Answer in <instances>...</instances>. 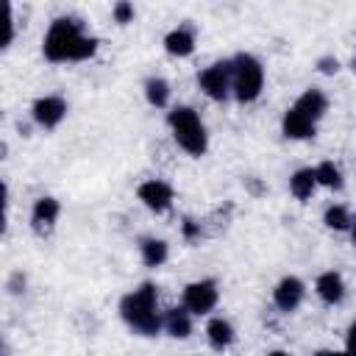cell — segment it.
<instances>
[{
    "mask_svg": "<svg viewBox=\"0 0 356 356\" xmlns=\"http://www.w3.org/2000/svg\"><path fill=\"white\" fill-rule=\"evenodd\" d=\"M95 50H97V39L86 36L75 17L53 19L47 33H44V44H42L44 58L53 61V64H58V61H83V58H92Z\"/></svg>",
    "mask_w": 356,
    "mask_h": 356,
    "instance_id": "6da1fadb",
    "label": "cell"
},
{
    "mask_svg": "<svg viewBox=\"0 0 356 356\" xmlns=\"http://www.w3.org/2000/svg\"><path fill=\"white\" fill-rule=\"evenodd\" d=\"M156 300H159V292L150 281H145L139 289L128 292L120 303V314L122 320L142 337H156L159 328H164V317L159 314L156 309Z\"/></svg>",
    "mask_w": 356,
    "mask_h": 356,
    "instance_id": "7a4b0ae2",
    "label": "cell"
},
{
    "mask_svg": "<svg viewBox=\"0 0 356 356\" xmlns=\"http://www.w3.org/2000/svg\"><path fill=\"white\" fill-rule=\"evenodd\" d=\"M167 122H170V128H172L175 142H178L186 153H192V156H203V153H206L209 136H206V128H203V122H200V117H197L195 108H189V106H175V108L167 114Z\"/></svg>",
    "mask_w": 356,
    "mask_h": 356,
    "instance_id": "3957f363",
    "label": "cell"
},
{
    "mask_svg": "<svg viewBox=\"0 0 356 356\" xmlns=\"http://www.w3.org/2000/svg\"><path fill=\"white\" fill-rule=\"evenodd\" d=\"M261 86L264 70L259 58H253L250 53H239L236 58H231V89L239 103H253L261 95Z\"/></svg>",
    "mask_w": 356,
    "mask_h": 356,
    "instance_id": "277c9868",
    "label": "cell"
},
{
    "mask_svg": "<svg viewBox=\"0 0 356 356\" xmlns=\"http://www.w3.org/2000/svg\"><path fill=\"white\" fill-rule=\"evenodd\" d=\"M197 83L211 100H225L231 92V61H217V64L206 67L197 75Z\"/></svg>",
    "mask_w": 356,
    "mask_h": 356,
    "instance_id": "5b68a950",
    "label": "cell"
},
{
    "mask_svg": "<svg viewBox=\"0 0 356 356\" xmlns=\"http://www.w3.org/2000/svg\"><path fill=\"white\" fill-rule=\"evenodd\" d=\"M217 298H220L217 284L209 281V278L192 281L184 289V306L189 309V314H206V312H211L217 306Z\"/></svg>",
    "mask_w": 356,
    "mask_h": 356,
    "instance_id": "8992f818",
    "label": "cell"
},
{
    "mask_svg": "<svg viewBox=\"0 0 356 356\" xmlns=\"http://www.w3.org/2000/svg\"><path fill=\"white\" fill-rule=\"evenodd\" d=\"M136 195H139V200H142L150 211H156V214H161V211H167V209L172 206V186H170L167 181H159V178H150V181L139 184Z\"/></svg>",
    "mask_w": 356,
    "mask_h": 356,
    "instance_id": "52a82bcc",
    "label": "cell"
},
{
    "mask_svg": "<svg viewBox=\"0 0 356 356\" xmlns=\"http://www.w3.org/2000/svg\"><path fill=\"white\" fill-rule=\"evenodd\" d=\"M31 114H33L36 125H42V128H56V125L67 117V103H64V97H58V95H44V97H39V100L33 103Z\"/></svg>",
    "mask_w": 356,
    "mask_h": 356,
    "instance_id": "ba28073f",
    "label": "cell"
},
{
    "mask_svg": "<svg viewBox=\"0 0 356 356\" xmlns=\"http://www.w3.org/2000/svg\"><path fill=\"white\" fill-rule=\"evenodd\" d=\"M303 295H306L303 281L295 278V275H286V278L278 281V286H275V292H273V300H275V306H278L281 312H295V309L300 306Z\"/></svg>",
    "mask_w": 356,
    "mask_h": 356,
    "instance_id": "9c48e42d",
    "label": "cell"
},
{
    "mask_svg": "<svg viewBox=\"0 0 356 356\" xmlns=\"http://www.w3.org/2000/svg\"><path fill=\"white\" fill-rule=\"evenodd\" d=\"M58 211H61V206H58L56 197H39V200L33 203V211H31L33 231H36V234H47V231L56 225Z\"/></svg>",
    "mask_w": 356,
    "mask_h": 356,
    "instance_id": "30bf717a",
    "label": "cell"
},
{
    "mask_svg": "<svg viewBox=\"0 0 356 356\" xmlns=\"http://www.w3.org/2000/svg\"><path fill=\"white\" fill-rule=\"evenodd\" d=\"M314 120H309L303 111H298L295 106H289L286 108V114H284V120H281V128H284V136H289V139H309V136H314Z\"/></svg>",
    "mask_w": 356,
    "mask_h": 356,
    "instance_id": "8fae6325",
    "label": "cell"
},
{
    "mask_svg": "<svg viewBox=\"0 0 356 356\" xmlns=\"http://www.w3.org/2000/svg\"><path fill=\"white\" fill-rule=\"evenodd\" d=\"M314 289H317L320 300H323V303H331V306H334V303H339V300L345 298V281H342V275H339V273H334V270L323 273V275L317 278Z\"/></svg>",
    "mask_w": 356,
    "mask_h": 356,
    "instance_id": "7c38bea8",
    "label": "cell"
},
{
    "mask_svg": "<svg viewBox=\"0 0 356 356\" xmlns=\"http://www.w3.org/2000/svg\"><path fill=\"white\" fill-rule=\"evenodd\" d=\"M164 328L170 337L175 339H186L189 331H192V314L186 306H175V309H167L164 312Z\"/></svg>",
    "mask_w": 356,
    "mask_h": 356,
    "instance_id": "4fadbf2b",
    "label": "cell"
},
{
    "mask_svg": "<svg viewBox=\"0 0 356 356\" xmlns=\"http://www.w3.org/2000/svg\"><path fill=\"white\" fill-rule=\"evenodd\" d=\"M295 108L298 111H303L309 120H320L323 114H325V108H328V100H325V95L320 92V89H306L298 100H295Z\"/></svg>",
    "mask_w": 356,
    "mask_h": 356,
    "instance_id": "5bb4252c",
    "label": "cell"
},
{
    "mask_svg": "<svg viewBox=\"0 0 356 356\" xmlns=\"http://www.w3.org/2000/svg\"><path fill=\"white\" fill-rule=\"evenodd\" d=\"M206 337H209V345L214 348V350H225L231 342H234V325L228 323V320H222V317H214V320H209V325H206Z\"/></svg>",
    "mask_w": 356,
    "mask_h": 356,
    "instance_id": "9a60e30c",
    "label": "cell"
},
{
    "mask_svg": "<svg viewBox=\"0 0 356 356\" xmlns=\"http://www.w3.org/2000/svg\"><path fill=\"white\" fill-rule=\"evenodd\" d=\"M164 47H167L170 56H189L195 50V33L181 25V28H175L164 36Z\"/></svg>",
    "mask_w": 356,
    "mask_h": 356,
    "instance_id": "2e32d148",
    "label": "cell"
},
{
    "mask_svg": "<svg viewBox=\"0 0 356 356\" xmlns=\"http://www.w3.org/2000/svg\"><path fill=\"white\" fill-rule=\"evenodd\" d=\"M314 186H317V175H314V170H312V167H303V170H298V172L289 178V192H292L298 200L312 197Z\"/></svg>",
    "mask_w": 356,
    "mask_h": 356,
    "instance_id": "e0dca14e",
    "label": "cell"
},
{
    "mask_svg": "<svg viewBox=\"0 0 356 356\" xmlns=\"http://www.w3.org/2000/svg\"><path fill=\"white\" fill-rule=\"evenodd\" d=\"M139 250H142V261H145L147 267H159V264H164L167 256H170L167 242H164V239H153V236H150V239H142Z\"/></svg>",
    "mask_w": 356,
    "mask_h": 356,
    "instance_id": "ac0fdd59",
    "label": "cell"
},
{
    "mask_svg": "<svg viewBox=\"0 0 356 356\" xmlns=\"http://www.w3.org/2000/svg\"><path fill=\"white\" fill-rule=\"evenodd\" d=\"M145 97H147L150 106L164 108V106L170 103V83H167L164 78H150V81L145 83Z\"/></svg>",
    "mask_w": 356,
    "mask_h": 356,
    "instance_id": "d6986e66",
    "label": "cell"
},
{
    "mask_svg": "<svg viewBox=\"0 0 356 356\" xmlns=\"http://www.w3.org/2000/svg\"><path fill=\"white\" fill-rule=\"evenodd\" d=\"M314 175H317V184L328 186V189H339L342 186V172L334 161H323L314 167Z\"/></svg>",
    "mask_w": 356,
    "mask_h": 356,
    "instance_id": "ffe728a7",
    "label": "cell"
},
{
    "mask_svg": "<svg viewBox=\"0 0 356 356\" xmlns=\"http://www.w3.org/2000/svg\"><path fill=\"white\" fill-rule=\"evenodd\" d=\"M323 220H325V225H328V228H334V231H348V228L353 225V217L348 214V209H345V206H328Z\"/></svg>",
    "mask_w": 356,
    "mask_h": 356,
    "instance_id": "44dd1931",
    "label": "cell"
},
{
    "mask_svg": "<svg viewBox=\"0 0 356 356\" xmlns=\"http://www.w3.org/2000/svg\"><path fill=\"white\" fill-rule=\"evenodd\" d=\"M114 19H117L120 25L131 22V19H134V6H131V3H117V6H114Z\"/></svg>",
    "mask_w": 356,
    "mask_h": 356,
    "instance_id": "7402d4cb",
    "label": "cell"
},
{
    "mask_svg": "<svg viewBox=\"0 0 356 356\" xmlns=\"http://www.w3.org/2000/svg\"><path fill=\"white\" fill-rule=\"evenodd\" d=\"M317 67H320V72H325V75H334V72L339 70V61H337V58H331V56H323V58L317 61Z\"/></svg>",
    "mask_w": 356,
    "mask_h": 356,
    "instance_id": "603a6c76",
    "label": "cell"
},
{
    "mask_svg": "<svg viewBox=\"0 0 356 356\" xmlns=\"http://www.w3.org/2000/svg\"><path fill=\"white\" fill-rule=\"evenodd\" d=\"M345 353L348 356H356V323H350V328H348V337H345Z\"/></svg>",
    "mask_w": 356,
    "mask_h": 356,
    "instance_id": "cb8c5ba5",
    "label": "cell"
},
{
    "mask_svg": "<svg viewBox=\"0 0 356 356\" xmlns=\"http://www.w3.org/2000/svg\"><path fill=\"white\" fill-rule=\"evenodd\" d=\"M184 234H186V236H195V234H197V225H195L192 220H184Z\"/></svg>",
    "mask_w": 356,
    "mask_h": 356,
    "instance_id": "d4e9b609",
    "label": "cell"
},
{
    "mask_svg": "<svg viewBox=\"0 0 356 356\" xmlns=\"http://www.w3.org/2000/svg\"><path fill=\"white\" fill-rule=\"evenodd\" d=\"M317 356H348V353H337V350H320Z\"/></svg>",
    "mask_w": 356,
    "mask_h": 356,
    "instance_id": "484cf974",
    "label": "cell"
},
{
    "mask_svg": "<svg viewBox=\"0 0 356 356\" xmlns=\"http://www.w3.org/2000/svg\"><path fill=\"white\" fill-rule=\"evenodd\" d=\"M267 356H289V353H286V350H270Z\"/></svg>",
    "mask_w": 356,
    "mask_h": 356,
    "instance_id": "4316f807",
    "label": "cell"
},
{
    "mask_svg": "<svg viewBox=\"0 0 356 356\" xmlns=\"http://www.w3.org/2000/svg\"><path fill=\"white\" fill-rule=\"evenodd\" d=\"M350 236H353V245H356V220H353V225H350Z\"/></svg>",
    "mask_w": 356,
    "mask_h": 356,
    "instance_id": "83f0119b",
    "label": "cell"
}]
</instances>
